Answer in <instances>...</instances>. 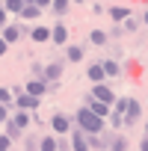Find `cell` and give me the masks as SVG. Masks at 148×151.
Masks as SVG:
<instances>
[{"label":"cell","mask_w":148,"mask_h":151,"mask_svg":"<svg viewBox=\"0 0 148 151\" xmlns=\"http://www.w3.org/2000/svg\"><path fill=\"white\" fill-rule=\"evenodd\" d=\"M89 42H92V45H107V33H104V30H92V33H89Z\"/></svg>","instance_id":"23"},{"label":"cell","mask_w":148,"mask_h":151,"mask_svg":"<svg viewBox=\"0 0 148 151\" xmlns=\"http://www.w3.org/2000/svg\"><path fill=\"white\" fill-rule=\"evenodd\" d=\"M62 71H65V65H62V62H47L39 80H45V83H50V80H59V77H62Z\"/></svg>","instance_id":"4"},{"label":"cell","mask_w":148,"mask_h":151,"mask_svg":"<svg viewBox=\"0 0 148 151\" xmlns=\"http://www.w3.org/2000/svg\"><path fill=\"white\" fill-rule=\"evenodd\" d=\"M71 145H74V151H89V142H86V133H83L80 127H74V130H71Z\"/></svg>","instance_id":"8"},{"label":"cell","mask_w":148,"mask_h":151,"mask_svg":"<svg viewBox=\"0 0 148 151\" xmlns=\"http://www.w3.org/2000/svg\"><path fill=\"white\" fill-rule=\"evenodd\" d=\"M24 92H30V95H36V98H42V95L47 92V83H45V80H30Z\"/></svg>","instance_id":"12"},{"label":"cell","mask_w":148,"mask_h":151,"mask_svg":"<svg viewBox=\"0 0 148 151\" xmlns=\"http://www.w3.org/2000/svg\"><path fill=\"white\" fill-rule=\"evenodd\" d=\"M9 122H12V124H18V127L24 130V127H30V113H27V110H18V113H15Z\"/></svg>","instance_id":"15"},{"label":"cell","mask_w":148,"mask_h":151,"mask_svg":"<svg viewBox=\"0 0 148 151\" xmlns=\"http://www.w3.org/2000/svg\"><path fill=\"white\" fill-rule=\"evenodd\" d=\"M50 42H53V45H68V27H65V24L50 27Z\"/></svg>","instance_id":"7"},{"label":"cell","mask_w":148,"mask_h":151,"mask_svg":"<svg viewBox=\"0 0 148 151\" xmlns=\"http://www.w3.org/2000/svg\"><path fill=\"white\" fill-rule=\"evenodd\" d=\"M24 3H33V0H24Z\"/></svg>","instance_id":"37"},{"label":"cell","mask_w":148,"mask_h":151,"mask_svg":"<svg viewBox=\"0 0 148 151\" xmlns=\"http://www.w3.org/2000/svg\"><path fill=\"white\" fill-rule=\"evenodd\" d=\"M139 116H142V107H139V101H127V110H124V124H136L139 122Z\"/></svg>","instance_id":"5"},{"label":"cell","mask_w":148,"mask_h":151,"mask_svg":"<svg viewBox=\"0 0 148 151\" xmlns=\"http://www.w3.org/2000/svg\"><path fill=\"white\" fill-rule=\"evenodd\" d=\"M110 18H113L116 24H119V21H127V18H130V9H127V6H113V9H110Z\"/></svg>","instance_id":"14"},{"label":"cell","mask_w":148,"mask_h":151,"mask_svg":"<svg viewBox=\"0 0 148 151\" xmlns=\"http://www.w3.org/2000/svg\"><path fill=\"white\" fill-rule=\"evenodd\" d=\"M89 110H92L95 116H101V119H107V116L113 113V107H110V104H104V101H95V98H89Z\"/></svg>","instance_id":"11"},{"label":"cell","mask_w":148,"mask_h":151,"mask_svg":"<svg viewBox=\"0 0 148 151\" xmlns=\"http://www.w3.org/2000/svg\"><path fill=\"white\" fill-rule=\"evenodd\" d=\"M86 77H89L92 83H104V80H107V74H104V68H101V62H92V65L86 68Z\"/></svg>","instance_id":"10"},{"label":"cell","mask_w":148,"mask_h":151,"mask_svg":"<svg viewBox=\"0 0 148 151\" xmlns=\"http://www.w3.org/2000/svg\"><path fill=\"white\" fill-rule=\"evenodd\" d=\"M50 9H53L56 15H65V12L71 9V0H53V3H50Z\"/></svg>","instance_id":"21"},{"label":"cell","mask_w":148,"mask_h":151,"mask_svg":"<svg viewBox=\"0 0 148 151\" xmlns=\"http://www.w3.org/2000/svg\"><path fill=\"white\" fill-rule=\"evenodd\" d=\"M0 104H3V107L15 104V95H12V89H6V86H0Z\"/></svg>","instance_id":"22"},{"label":"cell","mask_w":148,"mask_h":151,"mask_svg":"<svg viewBox=\"0 0 148 151\" xmlns=\"http://www.w3.org/2000/svg\"><path fill=\"white\" fill-rule=\"evenodd\" d=\"M142 24H148V9H145V12H142Z\"/></svg>","instance_id":"33"},{"label":"cell","mask_w":148,"mask_h":151,"mask_svg":"<svg viewBox=\"0 0 148 151\" xmlns=\"http://www.w3.org/2000/svg\"><path fill=\"white\" fill-rule=\"evenodd\" d=\"M0 6H3V0H0Z\"/></svg>","instance_id":"38"},{"label":"cell","mask_w":148,"mask_h":151,"mask_svg":"<svg viewBox=\"0 0 148 151\" xmlns=\"http://www.w3.org/2000/svg\"><path fill=\"white\" fill-rule=\"evenodd\" d=\"M71 3H83V0H71Z\"/></svg>","instance_id":"35"},{"label":"cell","mask_w":148,"mask_h":151,"mask_svg":"<svg viewBox=\"0 0 148 151\" xmlns=\"http://www.w3.org/2000/svg\"><path fill=\"white\" fill-rule=\"evenodd\" d=\"M107 122H110L113 127H121V124H124V116H119V113H110V116H107Z\"/></svg>","instance_id":"26"},{"label":"cell","mask_w":148,"mask_h":151,"mask_svg":"<svg viewBox=\"0 0 148 151\" xmlns=\"http://www.w3.org/2000/svg\"><path fill=\"white\" fill-rule=\"evenodd\" d=\"M92 98H95V101H104V104H110V107H113L116 92H113L107 83H92Z\"/></svg>","instance_id":"3"},{"label":"cell","mask_w":148,"mask_h":151,"mask_svg":"<svg viewBox=\"0 0 148 151\" xmlns=\"http://www.w3.org/2000/svg\"><path fill=\"white\" fill-rule=\"evenodd\" d=\"M50 127H53V133H68V130H71V119H68L65 113H56V116L50 119Z\"/></svg>","instance_id":"6"},{"label":"cell","mask_w":148,"mask_h":151,"mask_svg":"<svg viewBox=\"0 0 148 151\" xmlns=\"http://www.w3.org/2000/svg\"><path fill=\"white\" fill-rule=\"evenodd\" d=\"M6 124H9V127H6V136H9V139H15V136L21 133V127H18V124H12V122H6Z\"/></svg>","instance_id":"27"},{"label":"cell","mask_w":148,"mask_h":151,"mask_svg":"<svg viewBox=\"0 0 148 151\" xmlns=\"http://www.w3.org/2000/svg\"><path fill=\"white\" fill-rule=\"evenodd\" d=\"M24 6H27L24 0H3V9H6V12H15V15H21Z\"/></svg>","instance_id":"18"},{"label":"cell","mask_w":148,"mask_h":151,"mask_svg":"<svg viewBox=\"0 0 148 151\" xmlns=\"http://www.w3.org/2000/svg\"><path fill=\"white\" fill-rule=\"evenodd\" d=\"M21 30H24V27H15V24H6L3 30H0V36L6 39V45H12V42H18V39H21ZM24 33H27V30H24Z\"/></svg>","instance_id":"9"},{"label":"cell","mask_w":148,"mask_h":151,"mask_svg":"<svg viewBox=\"0 0 148 151\" xmlns=\"http://www.w3.org/2000/svg\"><path fill=\"white\" fill-rule=\"evenodd\" d=\"M6 21H9V12H6L3 6H0V30H3V27H6Z\"/></svg>","instance_id":"29"},{"label":"cell","mask_w":148,"mask_h":151,"mask_svg":"<svg viewBox=\"0 0 148 151\" xmlns=\"http://www.w3.org/2000/svg\"><path fill=\"white\" fill-rule=\"evenodd\" d=\"M39 15H42V9H39L36 3H27V6L21 9V18H24V21H36Z\"/></svg>","instance_id":"13"},{"label":"cell","mask_w":148,"mask_h":151,"mask_svg":"<svg viewBox=\"0 0 148 151\" xmlns=\"http://www.w3.org/2000/svg\"><path fill=\"white\" fill-rule=\"evenodd\" d=\"M142 151H148V136H145V139H142Z\"/></svg>","instance_id":"34"},{"label":"cell","mask_w":148,"mask_h":151,"mask_svg":"<svg viewBox=\"0 0 148 151\" xmlns=\"http://www.w3.org/2000/svg\"><path fill=\"white\" fill-rule=\"evenodd\" d=\"M9 145H12V139L6 133H0V151H9Z\"/></svg>","instance_id":"28"},{"label":"cell","mask_w":148,"mask_h":151,"mask_svg":"<svg viewBox=\"0 0 148 151\" xmlns=\"http://www.w3.org/2000/svg\"><path fill=\"white\" fill-rule=\"evenodd\" d=\"M3 122H9V113H6V107H3V104H0V124H3Z\"/></svg>","instance_id":"31"},{"label":"cell","mask_w":148,"mask_h":151,"mask_svg":"<svg viewBox=\"0 0 148 151\" xmlns=\"http://www.w3.org/2000/svg\"><path fill=\"white\" fill-rule=\"evenodd\" d=\"M33 3H36V6H39V9H47V6H50V3H53V0H33Z\"/></svg>","instance_id":"30"},{"label":"cell","mask_w":148,"mask_h":151,"mask_svg":"<svg viewBox=\"0 0 148 151\" xmlns=\"http://www.w3.org/2000/svg\"><path fill=\"white\" fill-rule=\"evenodd\" d=\"M12 95H15V107H18V110H27V113H33V110L42 104V98H36V95H30V92H24V89H12Z\"/></svg>","instance_id":"2"},{"label":"cell","mask_w":148,"mask_h":151,"mask_svg":"<svg viewBox=\"0 0 148 151\" xmlns=\"http://www.w3.org/2000/svg\"><path fill=\"white\" fill-rule=\"evenodd\" d=\"M101 68H104V74H107V77H119V62H116V59L101 62Z\"/></svg>","instance_id":"19"},{"label":"cell","mask_w":148,"mask_h":151,"mask_svg":"<svg viewBox=\"0 0 148 151\" xmlns=\"http://www.w3.org/2000/svg\"><path fill=\"white\" fill-rule=\"evenodd\" d=\"M145 136H148V124H145Z\"/></svg>","instance_id":"36"},{"label":"cell","mask_w":148,"mask_h":151,"mask_svg":"<svg viewBox=\"0 0 148 151\" xmlns=\"http://www.w3.org/2000/svg\"><path fill=\"white\" fill-rule=\"evenodd\" d=\"M104 122H107V119L95 116L89 107H83V110L74 113V127H80L83 133H101V130H104Z\"/></svg>","instance_id":"1"},{"label":"cell","mask_w":148,"mask_h":151,"mask_svg":"<svg viewBox=\"0 0 148 151\" xmlns=\"http://www.w3.org/2000/svg\"><path fill=\"white\" fill-rule=\"evenodd\" d=\"M39 151H59V142L53 136H42L39 139Z\"/></svg>","instance_id":"16"},{"label":"cell","mask_w":148,"mask_h":151,"mask_svg":"<svg viewBox=\"0 0 148 151\" xmlns=\"http://www.w3.org/2000/svg\"><path fill=\"white\" fill-rule=\"evenodd\" d=\"M6 50H9V45H6V39H3V36H0V56H3Z\"/></svg>","instance_id":"32"},{"label":"cell","mask_w":148,"mask_h":151,"mask_svg":"<svg viewBox=\"0 0 148 151\" xmlns=\"http://www.w3.org/2000/svg\"><path fill=\"white\" fill-rule=\"evenodd\" d=\"M30 36H33V42H47V39H50V30H47V27H33Z\"/></svg>","instance_id":"17"},{"label":"cell","mask_w":148,"mask_h":151,"mask_svg":"<svg viewBox=\"0 0 148 151\" xmlns=\"http://www.w3.org/2000/svg\"><path fill=\"white\" fill-rule=\"evenodd\" d=\"M65 56H68L71 62H80V59H83V47H80V45H71V47L65 50Z\"/></svg>","instance_id":"20"},{"label":"cell","mask_w":148,"mask_h":151,"mask_svg":"<svg viewBox=\"0 0 148 151\" xmlns=\"http://www.w3.org/2000/svg\"><path fill=\"white\" fill-rule=\"evenodd\" d=\"M127 101H130V98H116V101H113V113L124 116V110H127Z\"/></svg>","instance_id":"24"},{"label":"cell","mask_w":148,"mask_h":151,"mask_svg":"<svg viewBox=\"0 0 148 151\" xmlns=\"http://www.w3.org/2000/svg\"><path fill=\"white\" fill-rule=\"evenodd\" d=\"M110 151H127V139L124 136H116L113 145H110Z\"/></svg>","instance_id":"25"}]
</instances>
